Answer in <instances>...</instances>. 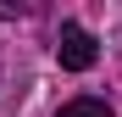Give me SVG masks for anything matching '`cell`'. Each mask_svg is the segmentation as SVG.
Wrapping results in <instances>:
<instances>
[{
  "label": "cell",
  "mask_w": 122,
  "mask_h": 117,
  "mask_svg": "<svg viewBox=\"0 0 122 117\" xmlns=\"http://www.w3.org/2000/svg\"><path fill=\"white\" fill-rule=\"evenodd\" d=\"M56 117H111V106H106V100H94V95H78V100H67Z\"/></svg>",
  "instance_id": "2"
},
{
  "label": "cell",
  "mask_w": 122,
  "mask_h": 117,
  "mask_svg": "<svg viewBox=\"0 0 122 117\" xmlns=\"http://www.w3.org/2000/svg\"><path fill=\"white\" fill-rule=\"evenodd\" d=\"M0 17H33V6H11V0H0Z\"/></svg>",
  "instance_id": "3"
},
{
  "label": "cell",
  "mask_w": 122,
  "mask_h": 117,
  "mask_svg": "<svg viewBox=\"0 0 122 117\" xmlns=\"http://www.w3.org/2000/svg\"><path fill=\"white\" fill-rule=\"evenodd\" d=\"M94 56H100V45H94V33L83 22H61V33H56V61L61 67L67 72H89Z\"/></svg>",
  "instance_id": "1"
}]
</instances>
